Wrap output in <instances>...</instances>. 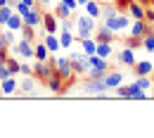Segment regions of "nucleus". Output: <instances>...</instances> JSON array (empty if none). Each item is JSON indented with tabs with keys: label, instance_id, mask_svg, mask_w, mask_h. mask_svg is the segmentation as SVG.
<instances>
[{
	"label": "nucleus",
	"instance_id": "35",
	"mask_svg": "<svg viewBox=\"0 0 154 138\" xmlns=\"http://www.w3.org/2000/svg\"><path fill=\"white\" fill-rule=\"evenodd\" d=\"M59 2H64V5H66V7L71 10V12H74V10L78 7V0H59Z\"/></svg>",
	"mask_w": 154,
	"mask_h": 138
},
{
	"label": "nucleus",
	"instance_id": "25",
	"mask_svg": "<svg viewBox=\"0 0 154 138\" xmlns=\"http://www.w3.org/2000/svg\"><path fill=\"white\" fill-rule=\"evenodd\" d=\"M33 55H36L40 62H45V59H48V45H45V43H38V45L33 48Z\"/></svg>",
	"mask_w": 154,
	"mask_h": 138
},
{
	"label": "nucleus",
	"instance_id": "7",
	"mask_svg": "<svg viewBox=\"0 0 154 138\" xmlns=\"http://www.w3.org/2000/svg\"><path fill=\"white\" fill-rule=\"evenodd\" d=\"M83 91H85V93H90V95H102V93L107 91L104 76H97V79H93V76H90V81L83 86Z\"/></svg>",
	"mask_w": 154,
	"mask_h": 138
},
{
	"label": "nucleus",
	"instance_id": "28",
	"mask_svg": "<svg viewBox=\"0 0 154 138\" xmlns=\"http://www.w3.org/2000/svg\"><path fill=\"white\" fill-rule=\"evenodd\" d=\"M10 17H12V7H10V5H5V7H0V26H5Z\"/></svg>",
	"mask_w": 154,
	"mask_h": 138
},
{
	"label": "nucleus",
	"instance_id": "3",
	"mask_svg": "<svg viewBox=\"0 0 154 138\" xmlns=\"http://www.w3.org/2000/svg\"><path fill=\"white\" fill-rule=\"evenodd\" d=\"M88 74L97 79V76H104L107 74V57H100V55H90V69Z\"/></svg>",
	"mask_w": 154,
	"mask_h": 138
},
{
	"label": "nucleus",
	"instance_id": "23",
	"mask_svg": "<svg viewBox=\"0 0 154 138\" xmlns=\"http://www.w3.org/2000/svg\"><path fill=\"white\" fill-rule=\"evenodd\" d=\"M71 43H74V34L71 31H62L59 34V45L62 48H71Z\"/></svg>",
	"mask_w": 154,
	"mask_h": 138
},
{
	"label": "nucleus",
	"instance_id": "16",
	"mask_svg": "<svg viewBox=\"0 0 154 138\" xmlns=\"http://www.w3.org/2000/svg\"><path fill=\"white\" fill-rule=\"evenodd\" d=\"M85 14H90L93 19H97V17L102 14V5H100L97 0H88V2H85Z\"/></svg>",
	"mask_w": 154,
	"mask_h": 138
},
{
	"label": "nucleus",
	"instance_id": "29",
	"mask_svg": "<svg viewBox=\"0 0 154 138\" xmlns=\"http://www.w3.org/2000/svg\"><path fill=\"white\" fill-rule=\"evenodd\" d=\"M48 86H50V91H52V93H59V91H62V76H52V79L48 81Z\"/></svg>",
	"mask_w": 154,
	"mask_h": 138
},
{
	"label": "nucleus",
	"instance_id": "6",
	"mask_svg": "<svg viewBox=\"0 0 154 138\" xmlns=\"http://www.w3.org/2000/svg\"><path fill=\"white\" fill-rule=\"evenodd\" d=\"M52 69H55V74H59L62 79H69V76L74 74V69H71V59H66V57L52 59Z\"/></svg>",
	"mask_w": 154,
	"mask_h": 138
},
{
	"label": "nucleus",
	"instance_id": "27",
	"mask_svg": "<svg viewBox=\"0 0 154 138\" xmlns=\"http://www.w3.org/2000/svg\"><path fill=\"white\" fill-rule=\"evenodd\" d=\"M33 72H36L38 76H50V67H48L45 62H40V59H38V64H33Z\"/></svg>",
	"mask_w": 154,
	"mask_h": 138
},
{
	"label": "nucleus",
	"instance_id": "32",
	"mask_svg": "<svg viewBox=\"0 0 154 138\" xmlns=\"http://www.w3.org/2000/svg\"><path fill=\"white\" fill-rule=\"evenodd\" d=\"M5 62H7V67L12 69V74H17V72L21 69V64H17V59H5Z\"/></svg>",
	"mask_w": 154,
	"mask_h": 138
},
{
	"label": "nucleus",
	"instance_id": "34",
	"mask_svg": "<svg viewBox=\"0 0 154 138\" xmlns=\"http://www.w3.org/2000/svg\"><path fill=\"white\" fill-rule=\"evenodd\" d=\"M102 14H104V17H114V14H116V7H112V5H107V7L102 10Z\"/></svg>",
	"mask_w": 154,
	"mask_h": 138
},
{
	"label": "nucleus",
	"instance_id": "39",
	"mask_svg": "<svg viewBox=\"0 0 154 138\" xmlns=\"http://www.w3.org/2000/svg\"><path fill=\"white\" fill-rule=\"evenodd\" d=\"M5 5H10V0H0V7H5Z\"/></svg>",
	"mask_w": 154,
	"mask_h": 138
},
{
	"label": "nucleus",
	"instance_id": "5",
	"mask_svg": "<svg viewBox=\"0 0 154 138\" xmlns=\"http://www.w3.org/2000/svg\"><path fill=\"white\" fill-rule=\"evenodd\" d=\"M71 69L74 74H85L90 69V55H71Z\"/></svg>",
	"mask_w": 154,
	"mask_h": 138
},
{
	"label": "nucleus",
	"instance_id": "4",
	"mask_svg": "<svg viewBox=\"0 0 154 138\" xmlns=\"http://www.w3.org/2000/svg\"><path fill=\"white\" fill-rule=\"evenodd\" d=\"M104 26H109L114 34H119V31H123V29H128V26H131V19H128L126 14H119V12H116L114 17H107Z\"/></svg>",
	"mask_w": 154,
	"mask_h": 138
},
{
	"label": "nucleus",
	"instance_id": "36",
	"mask_svg": "<svg viewBox=\"0 0 154 138\" xmlns=\"http://www.w3.org/2000/svg\"><path fill=\"white\" fill-rule=\"evenodd\" d=\"M21 83H24V86H21L24 91H33V79H24Z\"/></svg>",
	"mask_w": 154,
	"mask_h": 138
},
{
	"label": "nucleus",
	"instance_id": "14",
	"mask_svg": "<svg viewBox=\"0 0 154 138\" xmlns=\"http://www.w3.org/2000/svg\"><path fill=\"white\" fill-rule=\"evenodd\" d=\"M10 31H21V26H24V19H21L19 12H12V17L7 19V24H5Z\"/></svg>",
	"mask_w": 154,
	"mask_h": 138
},
{
	"label": "nucleus",
	"instance_id": "15",
	"mask_svg": "<svg viewBox=\"0 0 154 138\" xmlns=\"http://www.w3.org/2000/svg\"><path fill=\"white\" fill-rule=\"evenodd\" d=\"M114 31L109 26H97V43H112Z\"/></svg>",
	"mask_w": 154,
	"mask_h": 138
},
{
	"label": "nucleus",
	"instance_id": "13",
	"mask_svg": "<svg viewBox=\"0 0 154 138\" xmlns=\"http://www.w3.org/2000/svg\"><path fill=\"white\" fill-rule=\"evenodd\" d=\"M133 67H135V74H137V76H149V74L154 72V64L147 62V59H145V62H137V64H133Z\"/></svg>",
	"mask_w": 154,
	"mask_h": 138
},
{
	"label": "nucleus",
	"instance_id": "33",
	"mask_svg": "<svg viewBox=\"0 0 154 138\" xmlns=\"http://www.w3.org/2000/svg\"><path fill=\"white\" fill-rule=\"evenodd\" d=\"M0 38L5 40V43H14V34H12V31H10V29H7V31H5V34H2V36H0Z\"/></svg>",
	"mask_w": 154,
	"mask_h": 138
},
{
	"label": "nucleus",
	"instance_id": "10",
	"mask_svg": "<svg viewBox=\"0 0 154 138\" xmlns=\"http://www.w3.org/2000/svg\"><path fill=\"white\" fill-rule=\"evenodd\" d=\"M121 81H123V74H121V72H112V74H104V83H107V91H112V88H119V86H121Z\"/></svg>",
	"mask_w": 154,
	"mask_h": 138
},
{
	"label": "nucleus",
	"instance_id": "8",
	"mask_svg": "<svg viewBox=\"0 0 154 138\" xmlns=\"http://www.w3.org/2000/svg\"><path fill=\"white\" fill-rule=\"evenodd\" d=\"M14 53H19L21 57H33V45H31V40L21 36V38L14 43Z\"/></svg>",
	"mask_w": 154,
	"mask_h": 138
},
{
	"label": "nucleus",
	"instance_id": "1",
	"mask_svg": "<svg viewBox=\"0 0 154 138\" xmlns=\"http://www.w3.org/2000/svg\"><path fill=\"white\" fill-rule=\"evenodd\" d=\"M116 95H121V98H131V100H145L147 98V91H142L137 83H128V86H119L116 88Z\"/></svg>",
	"mask_w": 154,
	"mask_h": 138
},
{
	"label": "nucleus",
	"instance_id": "38",
	"mask_svg": "<svg viewBox=\"0 0 154 138\" xmlns=\"http://www.w3.org/2000/svg\"><path fill=\"white\" fill-rule=\"evenodd\" d=\"M19 2H24L26 7H33V0H19Z\"/></svg>",
	"mask_w": 154,
	"mask_h": 138
},
{
	"label": "nucleus",
	"instance_id": "37",
	"mask_svg": "<svg viewBox=\"0 0 154 138\" xmlns=\"http://www.w3.org/2000/svg\"><path fill=\"white\" fill-rule=\"evenodd\" d=\"M145 19H147V21H154V10H145Z\"/></svg>",
	"mask_w": 154,
	"mask_h": 138
},
{
	"label": "nucleus",
	"instance_id": "20",
	"mask_svg": "<svg viewBox=\"0 0 154 138\" xmlns=\"http://www.w3.org/2000/svg\"><path fill=\"white\" fill-rule=\"evenodd\" d=\"M119 59H121L123 64H131V67H133V64H135V53H133V48L121 50V53H119Z\"/></svg>",
	"mask_w": 154,
	"mask_h": 138
},
{
	"label": "nucleus",
	"instance_id": "9",
	"mask_svg": "<svg viewBox=\"0 0 154 138\" xmlns=\"http://www.w3.org/2000/svg\"><path fill=\"white\" fill-rule=\"evenodd\" d=\"M43 24H45V31H48V34H57V29H59L57 14H52V12H45V14H43Z\"/></svg>",
	"mask_w": 154,
	"mask_h": 138
},
{
	"label": "nucleus",
	"instance_id": "12",
	"mask_svg": "<svg viewBox=\"0 0 154 138\" xmlns=\"http://www.w3.org/2000/svg\"><path fill=\"white\" fill-rule=\"evenodd\" d=\"M131 36H135V38H140V36H145V31H147V24H145V19H135L131 26Z\"/></svg>",
	"mask_w": 154,
	"mask_h": 138
},
{
	"label": "nucleus",
	"instance_id": "11",
	"mask_svg": "<svg viewBox=\"0 0 154 138\" xmlns=\"http://www.w3.org/2000/svg\"><path fill=\"white\" fill-rule=\"evenodd\" d=\"M21 19H24V24H29V26H38V24H40V12L36 10V5H33Z\"/></svg>",
	"mask_w": 154,
	"mask_h": 138
},
{
	"label": "nucleus",
	"instance_id": "21",
	"mask_svg": "<svg viewBox=\"0 0 154 138\" xmlns=\"http://www.w3.org/2000/svg\"><path fill=\"white\" fill-rule=\"evenodd\" d=\"M43 43L48 45V50H50V53H55V50H59V48H62V45H59V38L55 36V34H48Z\"/></svg>",
	"mask_w": 154,
	"mask_h": 138
},
{
	"label": "nucleus",
	"instance_id": "22",
	"mask_svg": "<svg viewBox=\"0 0 154 138\" xmlns=\"http://www.w3.org/2000/svg\"><path fill=\"white\" fill-rule=\"evenodd\" d=\"M81 45H83V53H85V55H95L97 53V43L93 38H83Z\"/></svg>",
	"mask_w": 154,
	"mask_h": 138
},
{
	"label": "nucleus",
	"instance_id": "26",
	"mask_svg": "<svg viewBox=\"0 0 154 138\" xmlns=\"http://www.w3.org/2000/svg\"><path fill=\"white\" fill-rule=\"evenodd\" d=\"M55 14H57V19H69V14H71V10H69V7H66V5H64V2H59L57 5V10H55Z\"/></svg>",
	"mask_w": 154,
	"mask_h": 138
},
{
	"label": "nucleus",
	"instance_id": "2",
	"mask_svg": "<svg viewBox=\"0 0 154 138\" xmlns=\"http://www.w3.org/2000/svg\"><path fill=\"white\" fill-rule=\"evenodd\" d=\"M76 31H78V38L83 40V38H90L93 34H95V19L90 17V14H83V17H78V21H76Z\"/></svg>",
	"mask_w": 154,
	"mask_h": 138
},
{
	"label": "nucleus",
	"instance_id": "19",
	"mask_svg": "<svg viewBox=\"0 0 154 138\" xmlns=\"http://www.w3.org/2000/svg\"><path fill=\"white\" fill-rule=\"evenodd\" d=\"M128 12H131V17L133 19H145V7L140 5V2H128Z\"/></svg>",
	"mask_w": 154,
	"mask_h": 138
},
{
	"label": "nucleus",
	"instance_id": "31",
	"mask_svg": "<svg viewBox=\"0 0 154 138\" xmlns=\"http://www.w3.org/2000/svg\"><path fill=\"white\" fill-rule=\"evenodd\" d=\"M135 83H137V86H140V88H142V91H147V88H149V86H152V81L147 79V76H137V81H135Z\"/></svg>",
	"mask_w": 154,
	"mask_h": 138
},
{
	"label": "nucleus",
	"instance_id": "18",
	"mask_svg": "<svg viewBox=\"0 0 154 138\" xmlns=\"http://www.w3.org/2000/svg\"><path fill=\"white\" fill-rule=\"evenodd\" d=\"M142 48H145L147 53H154V29H152V26H147V31H145V38H142Z\"/></svg>",
	"mask_w": 154,
	"mask_h": 138
},
{
	"label": "nucleus",
	"instance_id": "40",
	"mask_svg": "<svg viewBox=\"0 0 154 138\" xmlns=\"http://www.w3.org/2000/svg\"><path fill=\"white\" fill-rule=\"evenodd\" d=\"M85 2H88V0H78V5H85Z\"/></svg>",
	"mask_w": 154,
	"mask_h": 138
},
{
	"label": "nucleus",
	"instance_id": "24",
	"mask_svg": "<svg viewBox=\"0 0 154 138\" xmlns=\"http://www.w3.org/2000/svg\"><path fill=\"white\" fill-rule=\"evenodd\" d=\"M112 50H114L112 43H97V53H95V55H100V57H109Z\"/></svg>",
	"mask_w": 154,
	"mask_h": 138
},
{
	"label": "nucleus",
	"instance_id": "30",
	"mask_svg": "<svg viewBox=\"0 0 154 138\" xmlns=\"http://www.w3.org/2000/svg\"><path fill=\"white\" fill-rule=\"evenodd\" d=\"M7 76H12V69L7 67V62H0V81L7 79Z\"/></svg>",
	"mask_w": 154,
	"mask_h": 138
},
{
	"label": "nucleus",
	"instance_id": "17",
	"mask_svg": "<svg viewBox=\"0 0 154 138\" xmlns=\"http://www.w3.org/2000/svg\"><path fill=\"white\" fill-rule=\"evenodd\" d=\"M0 88H2V93H5V95H12V93L17 91V81H14V76L2 79V81H0Z\"/></svg>",
	"mask_w": 154,
	"mask_h": 138
}]
</instances>
